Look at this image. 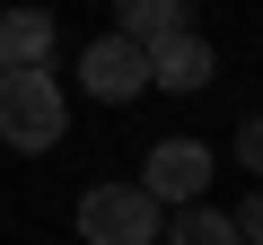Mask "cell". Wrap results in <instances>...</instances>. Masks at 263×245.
Wrapping results in <instances>:
<instances>
[{"instance_id": "obj_1", "label": "cell", "mask_w": 263, "mask_h": 245, "mask_svg": "<svg viewBox=\"0 0 263 245\" xmlns=\"http://www.w3.org/2000/svg\"><path fill=\"white\" fill-rule=\"evenodd\" d=\"M70 132V105H62V88H53V70H0V140L9 149H53Z\"/></svg>"}, {"instance_id": "obj_2", "label": "cell", "mask_w": 263, "mask_h": 245, "mask_svg": "<svg viewBox=\"0 0 263 245\" xmlns=\"http://www.w3.org/2000/svg\"><path fill=\"white\" fill-rule=\"evenodd\" d=\"M79 236L88 245H158V201L141 184H88L79 193Z\"/></svg>"}, {"instance_id": "obj_3", "label": "cell", "mask_w": 263, "mask_h": 245, "mask_svg": "<svg viewBox=\"0 0 263 245\" xmlns=\"http://www.w3.org/2000/svg\"><path fill=\"white\" fill-rule=\"evenodd\" d=\"M79 88L105 96V105H132V96L149 88V53L132 44V35H97V44L79 53Z\"/></svg>"}, {"instance_id": "obj_4", "label": "cell", "mask_w": 263, "mask_h": 245, "mask_svg": "<svg viewBox=\"0 0 263 245\" xmlns=\"http://www.w3.org/2000/svg\"><path fill=\"white\" fill-rule=\"evenodd\" d=\"M202 184H211V149L202 140H158L149 167H141V193L149 201H202Z\"/></svg>"}, {"instance_id": "obj_5", "label": "cell", "mask_w": 263, "mask_h": 245, "mask_svg": "<svg viewBox=\"0 0 263 245\" xmlns=\"http://www.w3.org/2000/svg\"><path fill=\"white\" fill-rule=\"evenodd\" d=\"M211 70H219V53L184 27V35H167V44H149V88H176V96H193V88H211Z\"/></svg>"}, {"instance_id": "obj_6", "label": "cell", "mask_w": 263, "mask_h": 245, "mask_svg": "<svg viewBox=\"0 0 263 245\" xmlns=\"http://www.w3.org/2000/svg\"><path fill=\"white\" fill-rule=\"evenodd\" d=\"M0 70H53V9H0Z\"/></svg>"}, {"instance_id": "obj_7", "label": "cell", "mask_w": 263, "mask_h": 245, "mask_svg": "<svg viewBox=\"0 0 263 245\" xmlns=\"http://www.w3.org/2000/svg\"><path fill=\"white\" fill-rule=\"evenodd\" d=\"M193 27V0H114V35H132V44H167V35H184Z\"/></svg>"}, {"instance_id": "obj_8", "label": "cell", "mask_w": 263, "mask_h": 245, "mask_svg": "<svg viewBox=\"0 0 263 245\" xmlns=\"http://www.w3.org/2000/svg\"><path fill=\"white\" fill-rule=\"evenodd\" d=\"M176 245H246V236H237V219H228V210H202V201H184V219H176Z\"/></svg>"}, {"instance_id": "obj_9", "label": "cell", "mask_w": 263, "mask_h": 245, "mask_svg": "<svg viewBox=\"0 0 263 245\" xmlns=\"http://www.w3.org/2000/svg\"><path fill=\"white\" fill-rule=\"evenodd\" d=\"M237 158H246V175L263 184V114H254V122H246V132H237Z\"/></svg>"}, {"instance_id": "obj_10", "label": "cell", "mask_w": 263, "mask_h": 245, "mask_svg": "<svg viewBox=\"0 0 263 245\" xmlns=\"http://www.w3.org/2000/svg\"><path fill=\"white\" fill-rule=\"evenodd\" d=\"M228 219H237V236H246V245H263V184H254V193H246V210H228Z\"/></svg>"}]
</instances>
